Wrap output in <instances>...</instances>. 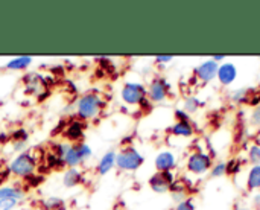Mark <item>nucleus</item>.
Returning a JSON list of instances; mask_svg holds the SVG:
<instances>
[{
    "mask_svg": "<svg viewBox=\"0 0 260 210\" xmlns=\"http://www.w3.org/2000/svg\"><path fill=\"white\" fill-rule=\"evenodd\" d=\"M105 108V101L98 93H85L76 102V117L82 122L99 116Z\"/></svg>",
    "mask_w": 260,
    "mask_h": 210,
    "instance_id": "f257e3e1",
    "label": "nucleus"
},
{
    "mask_svg": "<svg viewBox=\"0 0 260 210\" xmlns=\"http://www.w3.org/2000/svg\"><path fill=\"white\" fill-rule=\"evenodd\" d=\"M21 81H23L24 93L30 96H37L40 102H43L50 95L49 87L46 84V78L41 73H26Z\"/></svg>",
    "mask_w": 260,
    "mask_h": 210,
    "instance_id": "f03ea898",
    "label": "nucleus"
},
{
    "mask_svg": "<svg viewBox=\"0 0 260 210\" xmlns=\"http://www.w3.org/2000/svg\"><path fill=\"white\" fill-rule=\"evenodd\" d=\"M143 163L145 157L134 146H126L116 154V166L120 171H137Z\"/></svg>",
    "mask_w": 260,
    "mask_h": 210,
    "instance_id": "7ed1b4c3",
    "label": "nucleus"
},
{
    "mask_svg": "<svg viewBox=\"0 0 260 210\" xmlns=\"http://www.w3.org/2000/svg\"><path fill=\"white\" fill-rule=\"evenodd\" d=\"M38 162L30 153H20L11 163H9V171L12 175L20 177V178H27L29 175L35 174Z\"/></svg>",
    "mask_w": 260,
    "mask_h": 210,
    "instance_id": "20e7f679",
    "label": "nucleus"
},
{
    "mask_svg": "<svg viewBox=\"0 0 260 210\" xmlns=\"http://www.w3.org/2000/svg\"><path fill=\"white\" fill-rule=\"evenodd\" d=\"M93 156V151L90 148V145L87 143H73L69 146L67 153L64 154L62 160L66 163L67 168H76L81 163H84L85 160H88Z\"/></svg>",
    "mask_w": 260,
    "mask_h": 210,
    "instance_id": "39448f33",
    "label": "nucleus"
},
{
    "mask_svg": "<svg viewBox=\"0 0 260 210\" xmlns=\"http://www.w3.org/2000/svg\"><path fill=\"white\" fill-rule=\"evenodd\" d=\"M122 101L128 105H140L143 99L148 98V90L140 82H126L120 92Z\"/></svg>",
    "mask_w": 260,
    "mask_h": 210,
    "instance_id": "423d86ee",
    "label": "nucleus"
},
{
    "mask_svg": "<svg viewBox=\"0 0 260 210\" xmlns=\"http://www.w3.org/2000/svg\"><path fill=\"white\" fill-rule=\"evenodd\" d=\"M212 166H213L212 156H209V154H206L203 151H195L187 159V171L192 172V174L203 175L207 171H210Z\"/></svg>",
    "mask_w": 260,
    "mask_h": 210,
    "instance_id": "0eeeda50",
    "label": "nucleus"
},
{
    "mask_svg": "<svg viewBox=\"0 0 260 210\" xmlns=\"http://www.w3.org/2000/svg\"><path fill=\"white\" fill-rule=\"evenodd\" d=\"M146 90H148V99L151 102H163L171 93V84L163 76H155Z\"/></svg>",
    "mask_w": 260,
    "mask_h": 210,
    "instance_id": "6e6552de",
    "label": "nucleus"
},
{
    "mask_svg": "<svg viewBox=\"0 0 260 210\" xmlns=\"http://www.w3.org/2000/svg\"><path fill=\"white\" fill-rule=\"evenodd\" d=\"M87 128V124L79 121V119H72L66 124L64 130H62V137L69 142L73 143H81L82 137H84V130Z\"/></svg>",
    "mask_w": 260,
    "mask_h": 210,
    "instance_id": "1a4fd4ad",
    "label": "nucleus"
},
{
    "mask_svg": "<svg viewBox=\"0 0 260 210\" xmlns=\"http://www.w3.org/2000/svg\"><path fill=\"white\" fill-rule=\"evenodd\" d=\"M174 182H175V177L172 172H157L149 178L148 185L154 192L165 194V192H169Z\"/></svg>",
    "mask_w": 260,
    "mask_h": 210,
    "instance_id": "9d476101",
    "label": "nucleus"
},
{
    "mask_svg": "<svg viewBox=\"0 0 260 210\" xmlns=\"http://www.w3.org/2000/svg\"><path fill=\"white\" fill-rule=\"evenodd\" d=\"M218 67L219 64L215 63L213 59H207L204 63H201L197 69H195V76L201 81V82H210L216 78L218 75Z\"/></svg>",
    "mask_w": 260,
    "mask_h": 210,
    "instance_id": "9b49d317",
    "label": "nucleus"
},
{
    "mask_svg": "<svg viewBox=\"0 0 260 210\" xmlns=\"http://www.w3.org/2000/svg\"><path fill=\"white\" fill-rule=\"evenodd\" d=\"M218 81L222 85H230L235 82V79L238 78V69L235 67V64L232 63H224L218 67V75H216Z\"/></svg>",
    "mask_w": 260,
    "mask_h": 210,
    "instance_id": "f8f14e48",
    "label": "nucleus"
},
{
    "mask_svg": "<svg viewBox=\"0 0 260 210\" xmlns=\"http://www.w3.org/2000/svg\"><path fill=\"white\" fill-rule=\"evenodd\" d=\"M177 166V159L171 151H163L155 157V168L158 172H171Z\"/></svg>",
    "mask_w": 260,
    "mask_h": 210,
    "instance_id": "ddd939ff",
    "label": "nucleus"
},
{
    "mask_svg": "<svg viewBox=\"0 0 260 210\" xmlns=\"http://www.w3.org/2000/svg\"><path fill=\"white\" fill-rule=\"evenodd\" d=\"M62 183L66 188H76L84 183V174L78 168H67L62 175Z\"/></svg>",
    "mask_w": 260,
    "mask_h": 210,
    "instance_id": "4468645a",
    "label": "nucleus"
},
{
    "mask_svg": "<svg viewBox=\"0 0 260 210\" xmlns=\"http://www.w3.org/2000/svg\"><path fill=\"white\" fill-rule=\"evenodd\" d=\"M116 166V153L114 151H108L105 153L101 160L98 162V166H96V172L99 175H105L108 174L113 168Z\"/></svg>",
    "mask_w": 260,
    "mask_h": 210,
    "instance_id": "2eb2a0df",
    "label": "nucleus"
},
{
    "mask_svg": "<svg viewBox=\"0 0 260 210\" xmlns=\"http://www.w3.org/2000/svg\"><path fill=\"white\" fill-rule=\"evenodd\" d=\"M169 133L175 137H190V136H193L195 128L190 121L189 122H175L169 128Z\"/></svg>",
    "mask_w": 260,
    "mask_h": 210,
    "instance_id": "dca6fc26",
    "label": "nucleus"
},
{
    "mask_svg": "<svg viewBox=\"0 0 260 210\" xmlns=\"http://www.w3.org/2000/svg\"><path fill=\"white\" fill-rule=\"evenodd\" d=\"M23 200L24 192L20 186H2L0 188V200Z\"/></svg>",
    "mask_w": 260,
    "mask_h": 210,
    "instance_id": "f3484780",
    "label": "nucleus"
},
{
    "mask_svg": "<svg viewBox=\"0 0 260 210\" xmlns=\"http://www.w3.org/2000/svg\"><path fill=\"white\" fill-rule=\"evenodd\" d=\"M32 64V56H15L6 63L8 70H24Z\"/></svg>",
    "mask_w": 260,
    "mask_h": 210,
    "instance_id": "a211bd4d",
    "label": "nucleus"
},
{
    "mask_svg": "<svg viewBox=\"0 0 260 210\" xmlns=\"http://www.w3.org/2000/svg\"><path fill=\"white\" fill-rule=\"evenodd\" d=\"M40 209L41 210H67L66 207V203L62 198H58V197H49V198H44L41 203H40Z\"/></svg>",
    "mask_w": 260,
    "mask_h": 210,
    "instance_id": "6ab92c4d",
    "label": "nucleus"
},
{
    "mask_svg": "<svg viewBox=\"0 0 260 210\" xmlns=\"http://www.w3.org/2000/svg\"><path fill=\"white\" fill-rule=\"evenodd\" d=\"M169 192L172 194V200L177 201V203H181V201L189 198L187 197V189H186L184 185H181V182H174Z\"/></svg>",
    "mask_w": 260,
    "mask_h": 210,
    "instance_id": "aec40b11",
    "label": "nucleus"
},
{
    "mask_svg": "<svg viewBox=\"0 0 260 210\" xmlns=\"http://www.w3.org/2000/svg\"><path fill=\"white\" fill-rule=\"evenodd\" d=\"M44 165L47 166L49 171H52V169L58 171V169H62V168L66 166L64 160H62L61 157H58L56 154H53L52 151H49V153L44 156Z\"/></svg>",
    "mask_w": 260,
    "mask_h": 210,
    "instance_id": "412c9836",
    "label": "nucleus"
},
{
    "mask_svg": "<svg viewBox=\"0 0 260 210\" xmlns=\"http://www.w3.org/2000/svg\"><path fill=\"white\" fill-rule=\"evenodd\" d=\"M247 188L250 191H257V189H260V165H254L250 169L248 178H247Z\"/></svg>",
    "mask_w": 260,
    "mask_h": 210,
    "instance_id": "4be33fe9",
    "label": "nucleus"
},
{
    "mask_svg": "<svg viewBox=\"0 0 260 210\" xmlns=\"http://www.w3.org/2000/svg\"><path fill=\"white\" fill-rule=\"evenodd\" d=\"M9 139H11L12 142H21V143H26V142H27V139H29V133H27L24 128H17V130H14V131L11 133Z\"/></svg>",
    "mask_w": 260,
    "mask_h": 210,
    "instance_id": "5701e85b",
    "label": "nucleus"
},
{
    "mask_svg": "<svg viewBox=\"0 0 260 210\" xmlns=\"http://www.w3.org/2000/svg\"><path fill=\"white\" fill-rule=\"evenodd\" d=\"M200 105H201V102L197 99V98H193V96H190V98H187L186 101H184V111L186 113H195L198 108H200Z\"/></svg>",
    "mask_w": 260,
    "mask_h": 210,
    "instance_id": "b1692460",
    "label": "nucleus"
},
{
    "mask_svg": "<svg viewBox=\"0 0 260 210\" xmlns=\"http://www.w3.org/2000/svg\"><path fill=\"white\" fill-rule=\"evenodd\" d=\"M241 160H238V159H232L230 162H227L225 163V174H229V175H235V174H238L239 171H241Z\"/></svg>",
    "mask_w": 260,
    "mask_h": 210,
    "instance_id": "393cba45",
    "label": "nucleus"
},
{
    "mask_svg": "<svg viewBox=\"0 0 260 210\" xmlns=\"http://www.w3.org/2000/svg\"><path fill=\"white\" fill-rule=\"evenodd\" d=\"M43 182H44V175H41V174H38V172L29 175L27 178H24V183H26L29 188H38Z\"/></svg>",
    "mask_w": 260,
    "mask_h": 210,
    "instance_id": "a878e982",
    "label": "nucleus"
},
{
    "mask_svg": "<svg viewBox=\"0 0 260 210\" xmlns=\"http://www.w3.org/2000/svg\"><path fill=\"white\" fill-rule=\"evenodd\" d=\"M248 159L253 163V166L254 165H260V146H257V145L250 146V149H248Z\"/></svg>",
    "mask_w": 260,
    "mask_h": 210,
    "instance_id": "bb28decb",
    "label": "nucleus"
},
{
    "mask_svg": "<svg viewBox=\"0 0 260 210\" xmlns=\"http://www.w3.org/2000/svg\"><path fill=\"white\" fill-rule=\"evenodd\" d=\"M69 143H64V142H59V143H55V145H52V153L53 154H56L58 157H64V154L67 153V149H69Z\"/></svg>",
    "mask_w": 260,
    "mask_h": 210,
    "instance_id": "cd10ccee",
    "label": "nucleus"
},
{
    "mask_svg": "<svg viewBox=\"0 0 260 210\" xmlns=\"http://www.w3.org/2000/svg\"><path fill=\"white\" fill-rule=\"evenodd\" d=\"M212 177H222V175H225V163H222V162H219V163H215L213 166H212Z\"/></svg>",
    "mask_w": 260,
    "mask_h": 210,
    "instance_id": "c85d7f7f",
    "label": "nucleus"
},
{
    "mask_svg": "<svg viewBox=\"0 0 260 210\" xmlns=\"http://www.w3.org/2000/svg\"><path fill=\"white\" fill-rule=\"evenodd\" d=\"M18 201L17 200H0V210H12L17 207Z\"/></svg>",
    "mask_w": 260,
    "mask_h": 210,
    "instance_id": "c756f323",
    "label": "nucleus"
},
{
    "mask_svg": "<svg viewBox=\"0 0 260 210\" xmlns=\"http://www.w3.org/2000/svg\"><path fill=\"white\" fill-rule=\"evenodd\" d=\"M175 210H195V204H193V201H192L190 198H187V200L178 203Z\"/></svg>",
    "mask_w": 260,
    "mask_h": 210,
    "instance_id": "7c9ffc66",
    "label": "nucleus"
},
{
    "mask_svg": "<svg viewBox=\"0 0 260 210\" xmlns=\"http://www.w3.org/2000/svg\"><path fill=\"white\" fill-rule=\"evenodd\" d=\"M175 121L177 122H189L190 121V116L184 110H175Z\"/></svg>",
    "mask_w": 260,
    "mask_h": 210,
    "instance_id": "2f4dec72",
    "label": "nucleus"
},
{
    "mask_svg": "<svg viewBox=\"0 0 260 210\" xmlns=\"http://www.w3.org/2000/svg\"><path fill=\"white\" fill-rule=\"evenodd\" d=\"M172 59H174L172 55H158V56H155V63H158V64H166V63H171Z\"/></svg>",
    "mask_w": 260,
    "mask_h": 210,
    "instance_id": "473e14b6",
    "label": "nucleus"
},
{
    "mask_svg": "<svg viewBox=\"0 0 260 210\" xmlns=\"http://www.w3.org/2000/svg\"><path fill=\"white\" fill-rule=\"evenodd\" d=\"M251 122H253V125L260 127V107H256V110L253 111V114H251Z\"/></svg>",
    "mask_w": 260,
    "mask_h": 210,
    "instance_id": "72a5a7b5",
    "label": "nucleus"
},
{
    "mask_svg": "<svg viewBox=\"0 0 260 210\" xmlns=\"http://www.w3.org/2000/svg\"><path fill=\"white\" fill-rule=\"evenodd\" d=\"M24 146H26V143H21V142H14V151H23L24 149ZM24 153V151H23Z\"/></svg>",
    "mask_w": 260,
    "mask_h": 210,
    "instance_id": "f704fd0d",
    "label": "nucleus"
},
{
    "mask_svg": "<svg viewBox=\"0 0 260 210\" xmlns=\"http://www.w3.org/2000/svg\"><path fill=\"white\" fill-rule=\"evenodd\" d=\"M212 59H213L215 63H218V64H219V61H224V59H225V56H224V55H215Z\"/></svg>",
    "mask_w": 260,
    "mask_h": 210,
    "instance_id": "c9c22d12",
    "label": "nucleus"
},
{
    "mask_svg": "<svg viewBox=\"0 0 260 210\" xmlns=\"http://www.w3.org/2000/svg\"><path fill=\"white\" fill-rule=\"evenodd\" d=\"M254 204H256L257 207H260V194H257V195L254 197Z\"/></svg>",
    "mask_w": 260,
    "mask_h": 210,
    "instance_id": "e433bc0d",
    "label": "nucleus"
},
{
    "mask_svg": "<svg viewBox=\"0 0 260 210\" xmlns=\"http://www.w3.org/2000/svg\"><path fill=\"white\" fill-rule=\"evenodd\" d=\"M235 210H251L250 207H242V206H236V209Z\"/></svg>",
    "mask_w": 260,
    "mask_h": 210,
    "instance_id": "4c0bfd02",
    "label": "nucleus"
}]
</instances>
